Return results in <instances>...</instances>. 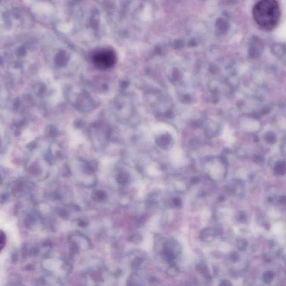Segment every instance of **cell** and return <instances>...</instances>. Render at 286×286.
<instances>
[{
	"label": "cell",
	"mask_w": 286,
	"mask_h": 286,
	"mask_svg": "<svg viewBox=\"0 0 286 286\" xmlns=\"http://www.w3.org/2000/svg\"><path fill=\"white\" fill-rule=\"evenodd\" d=\"M281 9L274 0H262L258 2L253 9V16L256 23L266 31L277 27L281 18Z\"/></svg>",
	"instance_id": "1"
},
{
	"label": "cell",
	"mask_w": 286,
	"mask_h": 286,
	"mask_svg": "<svg viewBox=\"0 0 286 286\" xmlns=\"http://www.w3.org/2000/svg\"><path fill=\"white\" fill-rule=\"evenodd\" d=\"M91 59L93 64L97 68L107 69L114 65L116 57L112 49L103 48L96 51L93 54Z\"/></svg>",
	"instance_id": "2"
},
{
	"label": "cell",
	"mask_w": 286,
	"mask_h": 286,
	"mask_svg": "<svg viewBox=\"0 0 286 286\" xmlns=\"http://www.w3.org/2000/svg\"><path fill=\"white\" fill-rule=\"evenodd\" d=\"M180 248L178 243L174 239H170L164 245L163 253L169 260H173L180 253Z\"/></svg>",
	"instance_id": "3"
},
{
	"label": "cell",
	"mask_w": 286,
	"mask_h": 286,
	"mask_svg": "<svg viewBox=\"0 0 286 286\" xmlns=\"http://www.w3.org/2000/svg\"><path fill=\"white\" fill-rule=\"evenodd\" d=\"M172 137L169 134L162 135L155 140V143L162 149L167 150L172 143Z\"/></svg>",
	"instance_id": "4"
},
{
	"label": "cell",
	"mask_w": 286,
	"mask_h": 286,
	"mask_svg": "<svg viewBox=\"0 0 286 286\" xmlns=\"http://www.w3.org/2000/svg\"><path fill=\"white\" fill-rule=\"evenodd\" d=\"M200 238L206 242H211L215 238V231L210 228L203 229L200 233Z\"/></svg>",
	"instance_id": "5"
},
{
	"label": "cell",
	"mask_w": 286,
	"mask_h": 286,
	"mask_svg": "<svg viewBox=\"0 0 286 286\" xmlns=\"http://www.w3.org/2000/svg\"><path fill=\"white\" fill-rule=\"evenodd\" d=\"M117 180L120 185H126L129 180V176L126 173H121L118 175Z\"/></svg>",
	"instance_id": "6"
},
{
	"label": "cell",
	"mask_w": 286,
	"mask_h": 286,
	"mask_svg": "<svg viewBox=\"0 0 286 286\" xmlns=\"http://www.w3.org/2000/svg\"><path fill=\"white\" fill-rule=\"evenodd\" d=\"M283 225L282 222H277L274 225H273L272 226V230L273 231L276 233H280L282 230L283 229Z\"/></svg>",
	"instance_id": "7"
},
{
	"label": "cell",
	"mask_w": 286,
	"mask_h": 286,
	"mask_svg": "<svg viewBox=\"0 0 286 286\" xmlns=\"http://www.w3.org/2000/svg\"><path fill=\"white\" fill-rule=\"evenodd\" d=\"M6 236L2 232V231H1V234H0V247H1V251H2L4 248V247L5 245L6 244Z\"/></svg>",
	"instance_id": "8"
},
{
	"label": "cell",
	"mask_w": 286,
	"mask_h": 286,
	"mask_svg": "<svg viewBox=\"0 0 286 286\" xmlns=\"http://www.w3.org/2000/svg\"><path fill=\"white\" fill-rule=\"evenodd\" d=\"M173 204H174L176 207H180V206H181L182 201H181L180 198H178V197H176V198H173Z\"/></svg>",
	"instance_id": "9"
},
{
	"label": "cell",
	"mask_w": 286,
	"mask_h": 286,
	"mask_svg": "<svg viewBox=\"0 0 286 286\" xmlns=\"http://www.w3.org/2000/svg\"><path fill=\"white\" fill-rule=\"evenodd\" d=\"M200 182V179L198 178V177H194L191 179V182L192 184L193 185H196V184H197L198 182Z\"/></svg>",
	"instance_id": "10"
},
{
	"label": "cell",
	"mask_w": 286,
	"mask_h": 286,
	"mask_svg": "<svg viewBox=\"0 0 286 286\" xmlns=\"http://www.w3.org/2000/svg\"><path fill=\"white\" fill-rule=\"evenodd\" d=\"M190 146L191 148H192V146H194L193 149H196V146H198V143H197V141H196L195 140H194V141H191V143H190Z\"/></svg>",
	"instance_id": "11"
}]
</instances>
